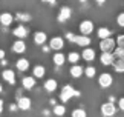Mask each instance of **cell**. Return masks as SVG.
<instances>
[{"mask_svg":"<svg viewBox=\"0 0 124 117\" xmlns=\"http://www.w3.org/2000/svg\"><path fill=\"white\" fill-rule=\"evenodd\" d=\"M72 96H80V92L78 91H75L72 86H69V85H66V86H63V89H61V92H60V100L63 102V103H66Z\"/></svg>","mask_w":124,"mask_h":117,"instance_id":"obj_1","label":"cell"},{"mask_svg":"<svg viewBox=\"0 0 124 117\" xmlns=\"http://www.w3.org/2000/svg\"><path fill=\"white\" fill-rule=\"evenodd\" d=\"M115 48H116V42L113 40L112 37L103 39V40L100 42V49H101L103 52H112Z\"/></svg>","mask_w":124,"mask_h":117,"instance_id":"obj_2","label":"cell"},{"mask_svg":"<svg viewBox=\"0 0 124 117\" xmlns=\"http://www.w3.org/2000/svg\"><path fill=\"white\" fill-rule=\"evenodd\" d=\"M98 83L101 88H109L113 83V77L109 74V72H103V74H100V77H98Z\"/></svg>","mask_w":124,"mask_h":117,"instance_id":"obj_3","label":"cell"},{"mask_svg":"<svg viewBox=\"0 0 124 117\" xmlns=\"http://www.w3.org/2000/svg\"><path fill=\"white\" fill-rule=\"evenodd\" d=\"M116 113V108L112 102H107V103H103L101 105V114L104 117H112L113 114Z\"/></svg>","mask_w":124,"mask_h":117,"instance_id":"obj_4","label":"cell"},{"mask_svg":"<svg viewBox=\"0 0 124 117\" xmlns=\"http://www.w3.org/2000/svg\"><path fill=\"white\" fill-rule=\"evenodd\" d=\"M92 31H93V23L90 20H83L80 23V32L83 36H89V34H92Z\"/></svg>","mask_w":124,"mask_h":117,"instance_id":"obj_5","label":"cell"},{"mask_svg":"<svg viewBox=\"0 0 124 117\" xmlns=\"http://www.w3.org/2000/svg\"><path fill=\"white\" fill-rule=\"evenodd\" d=\"M63 46H64L63 37H52L51 39L49 48H52V49H55V51H61V49H63Z\"/></svg>","mask_w":124,"mask_h":117,"instance_id":"obj_6","label":"cell"},{"mask_svg":"<svg viewBox=\"0 0 124 117\" xmlns=\"http://www.w3.org/2000/svg\"><path fill=\"white\" fill-rule=\"evenodd\" d=\"M72 42H75L78 46H89L90 45V37L89 36H74V39H72Z\"/></svg>","mask_w":124,"mask_h":117,"instance_id":"obj_7","label":"cell"},{"mask_svg":"<svg viewBox=\"0 0 124 117\" xmlns=\"http://www.w3.org/2000/svg\"><path fill=\"white\" fill-rule=\"evenodd\" d=\"M17 108L22 109V111L31 109V99H28V97H18V100H17Z\"/></svg>","mask_w":124,"mask_h":117,"instance_id":"obj_8","label":"cell"},{"mask_svg":"<svg viewBox=\"0 0 124 117\" xmlns=\"http://www.w3.org/2000/svg\"><path fill=\"white\" fill-rule=\"evenodd\" d=\"M2 77L5 82H8L9 85H16V74H14L12 69H5L2 72Z\"/></svg>","mask_w":124,"mask_h":117,"instance_id":"obj_9","label":"cell"},{"mask_svg":"<svg viewBox=\"0 0 124 117\" xmlns=\"http://www.w3.org/2000/svg\"><path fill=\"white\" fill-rule=\"evenodd\" d=\"M12 51L14 52H17V54H22V52H25L26 51V43H25V40H16L12 43Z\"/></svg>","mask_w":124,"mask_h":117,"instance_id":"obj_10","label":"cell"},{"mask_svg":"<svg viewBox=\"0 0 124 117\" xmlns=\"http://www.w3.org/2000/svg\"><path fill=\"white\" fill-rule=\"evenodd\" d=\"M100 60H101V63L104 66H109L112 65L113 60H115V57H113L112 52H101V57H100Z\"/></svg>","mask_w":124,"mask_h":117,"instance_id":"obj_11","label":"cell"},{"mask_svg":"<svg viewBox=\"0 0 124 117\" xmlns=\"http://www.w3.org/2000/svg\"><path fill=\"white\" fill-rule=\"evenodd\" d=\"M12 34H14V36H16L17 39H20V40H23V39H26V36H28V29H26L25 26H23V25H20V26L14 28Z\"/></svg>","mask_w":124,"mask_h":117,"instance_id":"obj_12","label":"cell"},{"mask_svg":"<svg viewBox=\"0 0 124 117\" xmlns=\"http://www.w3.org/2000/svg\"><path fill=\"white\" fill-rule=\"evenodd\" d=\"M70 16H72V11H70V8L63 6V8L60 9V14H58V22H66Z\"/></svg>","mask_w":124,"mask_h":117,"instance_id":"obj_13","label":"cell"},{"mask_svg":"<svg viewBox=\"0 0 124 117\" xmlns=\"http://www.w3.org/2000/svg\"><path fill=\"white\" fill-rule=\"evenodd\" d=\"M69 71H70V76L75 77V79H78V77H81L84 74V68L80 66V65H72Z\"/></svg>","mask_w":124,"mask_h":117,"instance_id":"obj_14","label":"cell"},{"mask_svg":"<svg viewBox=\"0 0 124 117\" xmlns=\"http://www.w3.org/2000/svg\"><path fill=\"white\" fill-rule=\"evenodd\" d=\"M12 22H14L12 14H9V12H3V14H0V23H2L3 26H9Z\"/></svg>","mask_w":124,"mask_h":117,"instance_id":"obj_15","label":"cell"},{"mask_svg":"<svg viewBox=\"0 0 124 117\" xmlns=\"http://www.w3.org/2000/svg\"><path fill=\"white\" fill-rule=\"evenodd\" d=\"M22 85H23L25 89H32V88L35 86V77L34 76H32V77H23Z\"/></svg>","mask_w":124,"mask_h":117,"instance_id":"obj_16","label":"cell"},{"mask_svg":"<svg viewBox=\"0 0 124 117\" xmlns=\"http://www.w3.org/2000/svg\"><path fill=\"white\" fill-rule=\"evenodd\" d=\"M81 57L84 58V60H87V62H92L95 58V51L92 49V48H84L83 52H81Z\"/></svg>","mask_w":124,"mask_h":117,"instance_id":"obj_17","label":"cell"},{"mask_svg":"<svg viewBox=\"0 0 124 117\" xmlns=\"http://www.w3.org/2000/svg\"><path fill=\"white\" fill-rule=\"evenodd\" d=\"M16 66H17L18 71H28V68H29V60H28V58H18Z\"/></svg>","mask_w":124,"mask_h":117,"instance_id":"obj_18","label":"cell"},{"mask_svg":"<svg viewBox=\"0 0 124 117\" xmlns=\"http://www.w3.org/2000/svg\"><path fill=\"white\" fill-rule=\"evenodd\" d=\"M47 40V36H46V32H43V31H39V32H35V36H34V42L37 43V45H43Z\"/></svg>","mask_w":124,"mask_h":117,"instance_id":"obj_19","label":"cell"},{"mask_svg":"<svg viewBox=\"0 0 124 117\" xmlns=\"http://www.w3.org/2000/svg\"><path fill=\"white\" fill-rule=\"evenodd\" d=\"M64 62H66V57L63 56V52L58 51V52H55V54H54V63H55L57 66H63Z\"/></svg>","mask_w":124,"mask_h":117,"instance_id":"obj_20","label":"cell"},{"mask_svg":"<svg viewBox=\"0 0 124 117\" xmlns=\"http://www.w3.org/2000/svg\"><path fill=\"white\" fill-rule=\"evenodd\" d=\"M112 65L116 72H124V58H115Z\"/></svg>","mask_w":124,"mask_h":117,"instance_id":"obj_21","label":"cell"},{"mask_svg":"<svg viewBox=\"0 0 124 117\" xmlns=\"http://www.w3.org/2000/svg\"><path fill=\"white\" fill-rule=\"evenodd\" d=\"M45 89L47 91V92H54L55 89H57V82L54 80V79H49V80H46L45 82Z\"/></svg>","mask_w":124,"mask_h":117,"instance_id":"obj_22","label":"cell"},{"mask_svg":"<svg viewBox=\"0 0 124 117\" xmlns=\"http://www.w3.org/2000/svg\"><path fill=\"white\" fill-rule=\"evenodd\" d=\"M107 37H112V32H110V29H107V28H100L98 29V39H107Z\"/></svg>","mask_w":124,"mask_h":117,"instance_id":"obj_23","label":"cell"},{"mask_svg":"<svg viewBox=\"0 0 124 117\" xmlns=\"http://www.w3.org/2000/svg\"><path fill=\"white\" fill-rule=\"evenodd\" d=\"M45 66H41V65H37L34 66V77H37V79H41L43 76H45Z\"/></svg>","mask_w":124,"mask_h":117,"instance_id":"obj_24","label":"cell"},{"mask_svg":"<svg viewBox=\"0 0 124 117\" xmlns=\"http://www.w3.org/2000/svg\"><path fill=\"white\" fill-rule=\"evenodd\" d=\"M64 113H66V108H64L63 105H55V106H54V114H55V116L63 117Z\"/></svg>","mask_w":124,"mask_h":117,"instance_id":"obj_25","label":"cell"},{"mask_svg":"<svg viewBox=\"0 0 124 117\" xmlns=\"http://www.w3.org/2000/svg\"><path fill=\"white\" fill-rule=\"evenodd\" d=\"M112 54H113V57H115V58H124V48L116 46L115 49L112 51Z\"/></svg>","mask_w":124,"mask_h":117,"instance_id":"obj_26","label":"cell"},{"mask_svg":"<svg viewBox=\"0 0 124 117\" xmlns=\"http://www.w3.org/2000/svg\"><path fill=\"white\" fill-rule=\"evenodd\" d=\"M66 60H69L70 63H72V65H75V63H77V62L80 60V54H78V52H70V54L68 56V58H66Z\"/></svg>","mask_w":124,"mask_h":117,"instance_id":"obj_27","label":"cell"},{"mask_svg":"<svg viewBox=\"0 0 124 117\" xmlns=\"http://www.w3.org/2000/svg\"><path fill=\"white\" fill-rule=\"evenodd\" d=\"M84 74H86V77L92 79V77H95V74H97V69H95L93 66H87V68L84 69Z\"/></svg>","mask_w":124,"mask_h":117,"instance_id":"obj_28","label":"cell"},{"mask_svg":"<svg viewBox=\"0 0 124 117\" xmlns=\"http://www.w3.org/2000/svg\"><path fill=\"white\" fill-rule=\"evenodd\" d=\"M72 117H87V114H86V111L83 108H77L72 111Z\"/></svg>","mask_w":124,"mask_h":117,"instance_id":"obj_29","label":"cell"},{"mask_svg":"<svg viewBox=\"0 0 124 117\" xmlns=\"http://www.w3.org/2000/svg\"><path fill=\"white\" fill-rule=\"evenodd\" d=\"M116 23H118L120 26H123V28H124V12L118 14V17H116Z\"/></svg>","mask_w":124,"mask_h":117,"instance_id":"obj_30","label":"cell"},{"mask_svg":"<svg viewBox=\"0 0 124 117\" xmlns=\"http://www.w3.org/2000/svg\"><path fill=\"white\" fill-rule=\"evenodd\" d=\"M116 46H121V48H124V36L121 34V36H118V39H116Z\"/></svg>","mask_w":124,"mask_h":117,"instance_id":"obj_31","label":"cell"},{"mask_svg":"<svg viewBox=\"0 0 124 117\" xmlns=\"http://www.w3.org/2000/svg\"><path fill=\"white\" fill-rule=\"evenodd\" d=\"M118 108H120L121 111H124V97H121V99L118 100Z\"/></svg>","mask_w":124,"mask_h":117,"instance_id":"obj_32","label":"cell"},{"mask_svg":"<svg viewBox=\"0 0 124 117\" xmlns=\"http://www.w3.org/2000/svg\"><path fill=\"white\" fill-rule=\"evenodd\" d=\"M9 109H11V111H16V109H18V108H17V103H16V105H14V103H11V106H9Z\"/></svg>","mask_w":124,"mask_h":117,"instance_id":"obj_33","label":"cell"},{"mask_svg":"<svg viewBox=\"0 0 124 117\" xmlns=\"http://www.w3.org/2000/svg\"><path fill=\"white\" fill-rule=\"evenodd\" d=\"M2 111H3V100L0 99V114H2Z\"/></svg>","mask_w":124,"mask_h":117,"instance_id":"obj_34","label":"cell"},{"mask_svg":"<svg viewBox=\"0 0 124 117\" xmlns=\"http://www.w3.org/2000/svg\"><path fill=\"white\" fill-rule=\"evenodd\" d=\"M3 56H5V51H3V49H0V58H3Z\"/></svg>","mask_w":124,"mask_h":117,"instance_id":"obj_35","label":"cell"},{"mask_svg":"<svg viewBox=\"0 0 124 117\" xmlns=\"http://www.w3.org/2000/svg\"><path fill=\"white\" fill-rule=\"evenodd\" d=\"M43 2H49L51 5H54V3H55V0H43Z\"/></svg>","mask_w":124,"mask_h":117,"instance_id":"obj_36","label":"cell"},{"mask_svg":"<svg viewBox=\"0 0 124 117\" xmlns=\"http://www.w3.org/2000/svg\"><path fill=\"white\" fill-rule=\"evenodd\" d=\"M95 2H97V3H100V5H101V3H104V2H106V0H95Z\"/></svg>","mask_w":124,"mask_h":117,"instance_id":"obj_37","label":"cell"},{"mask_svg":"<svg viewBox=\"0 0 124 117\" xmlns=\"http://www.w3.org/2000/svg\"><path fill=\"white\" fill-rule=\"evenodd\" d=\"M2 91H3V86H2V83H0V94H2Z\"/></svg>","mask_w":124,"mask_h":117,"instance_id":"obj_38","label":"cell"}]
</instances>
